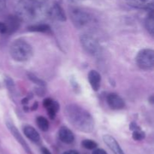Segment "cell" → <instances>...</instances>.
Listing matches in <instances>:
<instances>
[{"label":"cell","mask_w":154,"mask_h":154,"mask_svg":"<svg viewBox=\"0 0 154 154\" xmlns=\"http://www.w3.org/2000/svg\"><path fill=\"white\" fill-rule=\"evenodd\" d=\"M65 116L69 122L80 131L90 133L95 126L94 119L90 113L77 104H69L65 108Z\"/></svg>","instance_id":"1"},{"label":"cell","mask_w":154,"mask_h":154,"mask_svg":"<svg viewBox=\"0 0 154 154\" xmlns=\"http://www.w3.org/2000/svg\"><path fill=\"white\" fill-rule=\"evenodd\" d=\"M48 8L31 0H19L15 5L17 17L26 22H37L48 18Z\"/></svg>","instance_id":"2"},{"label":"cell","mask_w":154,"mask_h":154,"mask_svg":"<svg viewBox=\"0 0 154 154\" xmlns=\"http://www.w3.org/2000/svg\"><path fill=\"white\" fill-rule=\"evenodd\" d=\"M10 54L12 58L18 62H25L29 60L33 54L32 47L23 39H16L10 46Z\"/></svg>","instance_id":"3"},{"label":"cell","mask_w":154,"mask_h":154,"mask_svg":"<svg viewBox=\"0 0 154 154\" xmlns=\"http://www.w3.org/2000/svg\"><path fill=\"white\" fill-rule=\"evenodd\" d=\"M83 48L90 55L99 57L102 53V48L97 39L93 36L87 33L81 35L80 38Z\"/></svg>","instance_id":"4"},{"label":"cell","mask_w":154,"mask_h":154,"mask_svg":"<svg viewBox=\"0 0 154 154\" xmlns=\"http://www.w3.org/2000/svg\"><path fill=\"white\" fill-rule=\"evenodd\" d=\"M136 63L141 69L144 70L153 69L154 66V51L150 48L141 50L136 56Z\"/></svg>","instance_id":"5"},{"label":"cell","mask_w":154,"mask_h":154,"mask_svg":"<svg viewBox=\"0 0 154 154\" xmlns=\"http://www.w3.org/2000/svg\"><path fill=\"white\" fill-rule=\"evenodd\" d=\"M70 18L77 28H83L91 22L92 17L89 13L80 8H72L70 11Z\"/></svg>","instance_id":"6"},{"label":"cell","mask_w":154,"mask_h":154,"mask_svg":"<svg viewBox=\"0 0 154 154\" xmlns=\"http://www.w3.org/2000/svg\"><path fill=\"white\" fill-rule=\"evenodd\" d=\"M6 125H7L8 128V130L10 131V132L12 134V135L14 136V138L17 140L18 143L22 146V147L23 148L24 150L26 151V152L27 154H33L32 150L30 149L29 145L27 144L26 140H24L23 137H22L21 134L20 133L19 130L15 127V125H14L13 122L11 120H7L6 121Z\"/></svg>","instance_id":"7"},{"label":"cell","mask_w":154,"mask_h":154,"mask_svg":"<svg viewBox=\"0 0 154 154\" xmlns=\"http://www.w3.org/2000/svg\"><path fill=\"white\" fill-rule=\"evenodd\" d=\"M48 16L61 22L66 21V14L58 3H54L51 7L48 8Z\"/></svg>","instance_id":"8"},{"label":"cell","mask_w":154,"mask_h":154,"mask_svg":"<svg viewBox=\"0 0 154 154\" xmlns=\"http://www.w3.org/2000/svg\"><path fill=\"white\" fill-rule=\"evenodd\" d=\"M43 106L48 110V113L49 117L51 119H54L57 115V111L60 110V104L57 101L51 99V98H46L43 101Z\"/></svg>","instance_id":"9"},{"label":"cell","mask_w":154,"mask_h":154,"mask_svg":"<svg viewBox=\"0 0 154 154\" xmlns=\"http://www.w3.org/2000/svg\"><path fill=\"white\" fill-rule=\"evenodd\" d=\"M107 103L112 110H121L125 107L124 101L116 93H111L108 95Z\"/></svg>","instance_id":"10"},{"label":"cell","mask_w":154,"mask_h":154,"mask_svg":"<svg viewBox=\"0 0 154 154\" xmlns=\"http://www.w3.org/2000/svg\"><path fill=\"white\" fill-rule=\"evenodd\" d=\"M103 140L105 144L114 152V154H125L118 142L113 136L110 135V134H105L103 136Z\"/></svg>","instance_id":"11"},{"label":"cell","mask_w":154,"mask_h":154,"mask_svg":"<svg viewBox=\"0 0 154 154\" xmlns=\"http://www.w3.org/2000/svg\"><path fill=\"white\" fill-rule=\"evenodd\" d=\"M129 5L135 8L153 10L154 0H125Z\"/></svg>","instance_id":"12"},{"label":"cell","mask_w":154,"mask_h":154,"mask_svg":"<svg viewBox=\"0 0 154 154\" xmlns=\"http://www.w3.org/2000/svg\"><path fill=\"white\" fill-rule=\"evenodd\" d=\"M59 137L66 143H72L75 140V135L69 128L66 126H62L59 131Z\"/></svg>","instance_id":"13"},{"label":"cell","mask_w":154,"mask_h":154,"mask_svg":"<svg viewBox=\"0 0 154 154\" xmlns=\"http://www.w3.org/2000/svg\"><path fill=\"white\" fill-rule=\"evenodd\" d=\"M88 79L93 91H99L101 85V75L97 71L91 70L88 74Z\"/></svg>","instance_id":"14"},{"label":"cell","mask_w":154,"mask_h":154,"mask_svg":"<svg viewBox=\"0 0 154 154\" xmlns=\"http://www.w3.org/2000/svg\"><path fill=\"white\" fill-rule=\"evenodd\" d=\"M23 133L26 137H28L31 141L35 143H38L41 140V137L38 132L33 127L30 125H26L23 128Z\"/></svg>","instance_id":"15"},{"label":"cell","mask_w":154,"mask_h":154,"mask_svg":"<svg viewBox=\"0 0 154 154\" xmlns=\"http://www.w3.org/2000/svg\"><path fill=\"white\" fill-rule=\"evenodd\" d=\"M20 20L17 16H9L6 23H5L7 27V33H12L16 31L20 27Z\"/></svg>","instance_id":"16"},{"label":"cell","mask_w":154,"mask_h":154,"mask_svg":"<svg viewBox=\"0 0 154 154\" xmlns=\"http://www.w3.org/2000/svg\"><path fill=\"white\" fill-rule=\"evenodd\" d=\"M29 31L38 32V33H48L51 31V27L48 24H36L28 27Z\"/></svg>","instance_id":"17"},{"label":"cell","mask_w":154,"mask_h":154,"mask_svg":"<svg viewBox=\"0 0 154 154\" xmlns=\"http://www.w3.org/2000/svg\"><path fill=\"white\" fill-rule=\"evenodd\" d=\"M145 27L147 31L153 36L154 33V19H153V10H150V13L147 15L145 20Z\"/></svg>","instance_id":"18"},{"label":"cell","mask_w":154,"mask_h":154,"mask_svg":"<svg viewBox=\"0 0 154 154\" xmlns=\"http://www.w3.org/2000/svg\"><path fill=\"white\" fill-rule=\"evenodd\" d=\"M36 124H37L38 128H40L42 131H47L49 129V122H48V119H47L46 118L44 117V116H38V117L36 119Z\"/></svg>","instance_id":"19"},{"label":"cell","mask_w":154,"mask_h":154,"mask_svg":"<svg viewBox=\"0 0 154 154\" xmlns=\"http://www.w3.org/2000/svg\"><path fill=\"white\" fill-rule=\"evenodd\" d=\"M27 76L28 78L31 80L32 82H34L35 84L38 85L39 87H45L46 85V83L45 81H43L42 79H39L38 77L36 76L35 74H33L32 72H27Z\"/></svg>","instance_id":"20"},{"label":"cell","mask_w":154,"mask_h":154,"mask_svg":"<svg viewBox=\"0 0 154 154\" xmlns=\"http://www.w3.org/2000/svg\"><path fill=\"white\" fill-rule=\"evenodd\" d=\"M81 144L84 146L85 149H94L97 147L98 144L96 142H95L94 140H89V139H86V140H84L82 142H81Z\"/></svg>","instance_id":"21"},{"label":"cell","mask_w":154,"mask_h":154,"mask_svg":"<svg viewBox=\"0 0 154 154\" xmlns=\"http://www.w3.org/2000/svg\"><path fill=\"white\" fill-rule=\"evenodd\" d=\"M132 131H133L132 132V137H133V139L135 140H141L143 139H144V137H145V133L141 128Z\"/></svg>","instance_id":"22"},{"label":"cell","mask_w":154,"mask_h":154,"mask_svg":"<svg viewBox=\"0 0 154 154\" xmlns=\"http://www.w3.org/2000/svg\"><path fill=\"white\" fill-rule=\"evenodd\" d=\"M5 82L8 90L10 91V93L13 94L15 91V85L12 79H11L10 77H6L5 80Z\"/></svg>","instance_id":"23"},{"label":"cell","mask_w":154,"mask_h":154,"mask_svg":"<svg viewBox=\"0 0 154 154\" xmlns=\"http://www.w3.org/2000/svg\"><path fill=\"white\" fill-rule=\"evenodd\" d=\"M0 33L4 34V33H7V27L5 23L1 22L0 21Z\"/></svg>","instance_id":"24"},{"label":"cell","mask_w":154,"mask_h":154,"mask_svg":"<svg viewBox=\"0 0 154 154\" xmlns=\"http://www.w3.org/2000/svg\"><path fill=\"white\" fill-rule=\"evenodd\" d=\"M92 154H108L106 151L103 149H100V148H98V149H94L93 153Z\"/></svg>","instance_id":"25"},{"label":"cell","mask_w":154,"mask_h":154,"mask_svg":"<svg viewBox=\"0 0 154 154\" xmlns=\"http://www.w3.org/2000/svg\"><path fill=\"white\" fill-rule=\"evenodd\" d=\"M129 128H130L132 131H135V130L139 129V128H140V127L138 126V125H137L135 122H132V123H130V125H129Z\"/></svg>","instance_id":"26"},{"label":"cell","mask_w":154,"mask_h":154,"mask_svg":"<svg viewBox=\"0 0 154 154\" xmlns=\"http://www.w3.org/2000/svg\"><path fill=\"white\" fill-rule=\"evenodd\" d=\"M6 7L5 0H0V11H2Z\"/></svg>","instance_id":"27"},{"label":"cell","mask_w":154,"mask_h":154,"mask_svg":"<svg viewBox=\"0 0 154 154\" xmlns=\"http://www.w3.org/2000/svg\"><path fill=\"white\" fill-rule=\"evenodd\" d=\"M42 154H51V151L46 147H42Z\"/></svg>","instance_id":"28"},{"label":"cell","mask_w":154,"mask_h":154,"mask_svg":"<svg viewBox=\"0 0 154 154\" xmlns=\"http://www.w3.org/2000/svg\"><path fill=\"white\" fill-rule=\"evenodd\" d=\"M63 154H79V152L76 150H74V149H71V150L66 151V152H63Z\"/></svg>","instance_id":"29"},{"label":"cell","mask_w":154,"mask_h":154,"mask_svg":"<svg viewBox=\"0 0 154 154\" xmlns=\"http://www.w3.org/2000/svg\"><path fill=\"white\" fill-rule=\"evenodd\" d=\"M31 1L35 2L37 3H40V4H45L48 0H31Z\"/></svg>","instance_id":"30"},{"label":"cell","mask_w":154,"mask_h":154,"mask_svg":"<svg viewBox=\"0 0 154 154\" xmlns=\"http://www.w3.org/2000/svg\"><path fill=\"white\" fill-rule=\"evenodd\" d=\"M66 1H68L70 3H79V2H83L84 0H66Z\"/></svg>","instance_id":"31"},{"label":"cell","mask_w":154,"mask_h":154,"mask_svg":"<svg viewBox=\"0 0 154 154\" xmlns=\"http://www.w3.org/2000/svg\"><path fill=\"white\" fill-rule=\"evenodd\" d=\"M37 108H38V103L35 102V104L32 105V107L31 110H37Z\"/></svg>","instance_id":"32"},{"label":"cell","mask_w":154,"mask_h":154,"mask_svg":"<svg viewBox=\"0 0 154 154\" xmlns=\"http://www.w3.org/2000/svg\"><path fill=\"white\" fill-rule=\"evenodd\" d=\"M28 101H29V99L27 98H24V99L22 101V104H27V103H28Z\"/></svg>","instance_id":"33"}]
</instances>
